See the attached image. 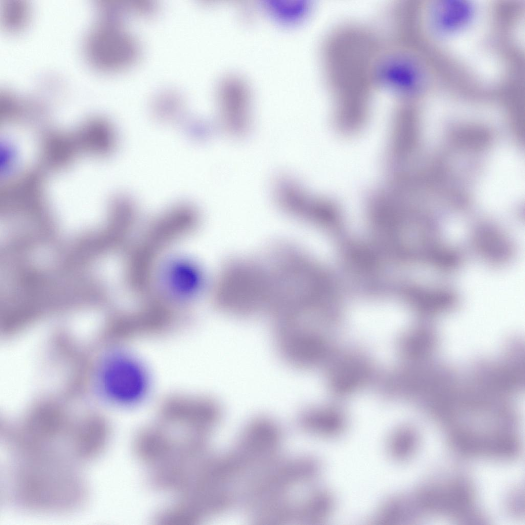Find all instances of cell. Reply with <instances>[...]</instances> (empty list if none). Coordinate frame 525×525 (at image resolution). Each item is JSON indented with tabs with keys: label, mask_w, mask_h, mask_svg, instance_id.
I'll return each instance as SVG.
<instances>
[{
	"label": "cell",
	"mask_w": 525,
	"mask_h": 525,
	"mask_svg": "<svg viewBox=\"0 0 525 525\" xmlns=\"http://www.w3.org/2000/svg\"><path fill=\"white\" fill-rule=\"evenodd\" d=\"M374 91H384L400 101L417 96L426 81L424 66L416 54L396 34L383 35L369 67Z\"/></svg>",
	"instance_id": "6da1fadb"
},
{
	"label": "cell",
	"mask_w": 525,
	"mask_h": 525,
	"mask_svg": "<svg viewBox=\"0 0 525 525\" xmlns=\"http://www.w3.org/2000/svg\"><path fill=\"white\" fill-rule=\"evenodd\" d=\"M407 426L396 427L389 434L386 447L389 457L398 463L407 458L410 451L413 437Z\"/></svg>",
	"instance_id": "2e32d148"
},
{
	"label": "cell",
	"mask_w": 525,
	"mask_h": 525,
	"mask_svg": "<svg viewBox=\"0 0 525 525\" xmlns=\"http://www.w3.org/2000/svg\"><path fill=\"white\" fill-rule=\"evenodd\" d=\"M370 372V365L363 357L348 355L338 361L330 372V387L339 394H347L364 383Z\"/></svg>",
	"instance_id": "5bb4252c"
},
{
	"label": "cell",
	"mask_w": 525,
	"mask_h": 525,
	"mask_svg": "<svg viewBox=\"0 0 525 525\" xmlns=\"http://www.w3.org/2000/svg\"><path fill=\"white\" fill-rule=\"evenodd\" d=\"M73 452L80 458H91L99 454L105 447L110 429L104 421L85 422L71 430Z\"/></svg>",
	"instance_id": "9a60e30c"
},
{
	"label": "cell",
	"mask_w": 525,
	"mask_h": 525,
	"mask_svg": "<svg viewBox=\"0 0 525 525\" xmlns=\"http://www.w3.org/2000/svg\"><path fill=\"white\" fill-rule=\"evenodd\" d=\"M102 373V383L107 395L122 403H131L142 398L148 388L147 374L135 359L126 354L111 357Z\"/></svg>",
	"instance_id": "8992f818"
},
{
	"label": "cell",
	"mask_w": 525,
	"mask_h": 525,
	"mask_svg": "<svg viewBox=\"0 0 525 525\" xmlns=\"http://www.w3.org/2000/svg\"><path fill=\"white\" fill-rule=\"evenodd\" d=\"M23 468L16 479L18 497L24 505L35 509L65 510L83 499L78 480L48 460Z\"/></svg>",
	"instance_id": "3957f363"
},
{
	"label": "cell",
	"mask_w": 525,
	"mask_h": 525,
	"mask_svg": "<svg viewBox=\"0 0 525 525\" xmlns=\"http://www.w3.org/2000/svg\"><path fill=\"white\" fill-rule=\"evenodd\" d=\"M219 101L225 121L232 132L241 133L246 128L249 93L245 84L236 78L223 82L219 89Z\"/></svg>",
	"instance_id": "7c38bea8"
},
{
	"label": "cell",
	"mask_w": 525,
	"mask_h": 525,
	"mask_svg": "<svg viewBox=\"0 0 525 525\" xmlns=\"http://www.w3.org/2000/svg\"><path fill=\"white\" fill-rule=\"evenodd\" d=\"M299 423L308 433L326 439L341 438L348 430L345 413L334 407H311L299 414Z\"/></svg>",
	"instance_id": "8fae6325"
},
{
	"label": "cell",
	"mask_w": 525,
	"mask_h": 525,
	"mask_svg": "<svg viewBox=\"0 0 525 525\" xmlns=\"http://www.w3.org/2000/svg\"><path fill=\"white\" fill-rule=\"evenodd\" d=\"M275 345L283 360L298 369H311L327 358L330 348L318 331L299 327L273 329Z\"/></svg>",
	"instance_id": "5b68a950"
},
{
	"label": "cell",
	"mask_w": 525,
	"mask_h": 525,
	"mask_svg": "<svg viewBox=\"0 0 525 525\" xmlns=\"http://www.w3.org/2000/svg\"><path fill=\"white\" fill-rule=\"evenodd\" d=\"M440 338L437 329L430 322L410 329L401 337L399 350L407 362L435 358Z\"/></svg>",
	"instance_id": "4fadbf2b"
},
{
	"label": "cell",
	"mask_w": 525,
	"mask_h": 525,
	"mask_svg": "<svg viewBox=\"0 0 525 525\" xmlns=\"http://www.w3.org/2000/svg\"><path fill=\"white\" fill-rule=\"evenodd\" d=\"M322 468L321 462L312 456H277L243 483L238 497L249 512L268 500L289 494L296 486L315 480Z\"/></svg>",
	"instance_id": "7a4b0ae2"
},
{
	"label": "cell",
	"mask_w": 525,
	"mask_h": 525,
	"mask_svg": "<svg viewBox=\"0 0 525 525\" xmlns=\"http://www.w3.org/2000/svg\"><path fill=\"white\" fill-rule=\"evenodd\" d=\"M478 8L471 0H437L431 7V28L441 38L460 36L477 22Z\"/></svg>",
	"instance_id": "52a82bcc"
},
{
	"label": "cell",
	"mask_w": 525,
	"mask_h": 525,
	"mask_svg": "<svg viewBox=\"0 0 525 525\" xmlns=\"http://www.w3.org/2000/svg\"><path fill=\"white\" fill-rule=\"evenodd\" d=\"M186 435L163 424L141 429L133 441L138 459L151 468L167 460L185 440Z\"/></svg>",
	"instance_id": "9c48e42d"
},
{
	"label": "cell",
	"mask_w": 525,
	"mask_h": 525,
	"mask_svg": "<svg viewBox=\"0 0 525 525\" xmlns=\"http://www.w3.org/2000/svg\"><path fill=\"white\" fill-rule=\"evenodd\" d=\"M195 217L194 211L189 208L176 209L154 223L134 250L145 260L154 261L158 250L191 229Z\"/></svg>",
	"instance_id": "ba28073f"
},
{
	"label": "cell",
	"mask_w": 525,
	"mask_h": 525,
	"mask_svg": "<svg viewBox=\"0 0 525 525\" xmlns=\"http://www.w3.org/2000/svg\"><path fill=\"white\" fill-rule=\"evenodd\" d=\"M2 17L5 28L15 31L25 25L28 16V5L24 0H5Z\"/></svg>",
	"instance_id": "e0dca14e"
},
{
	"label": "cell",
	"mask_w": 525,
	"mask_h": 525,
	"mask_svg": "<svg viewBox=\"0 0 525 525\" xmlns=\"http://www.w3.org/2000/svg\"><path fill=\"white\" fill-rule=\"evenodd\" d=\"M164 271V287L159 297L170 305L190 299L200 288V271L191 262L173 260L166 266Z\"/></svg>",
	"instance_id": "30bf717a"
},
{
	"label": "cell",
	"mask_w": 525,
	"mask_h": 525,
	"mask_svg": "<svg viewBox=\"0 0 525 525\" xmlns=\"http://www.w3.org/2000/svg\"><path fill=\"white\" fill-rule=\"evenodd\" d=\"M84 46L90 64L96 69L106 71L128 65L137 53L134 38L116 19L107 16L91 28Z\"/></svg>",
	"instance_id": "277c9868"
}]
</instances>
